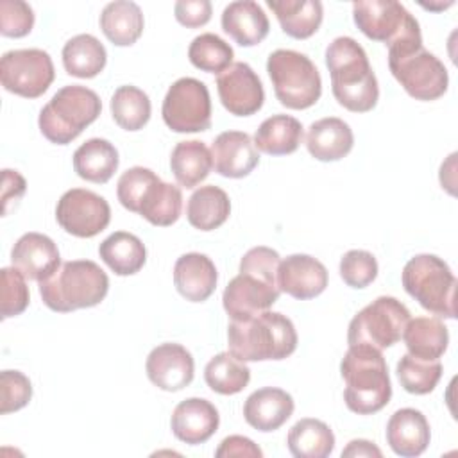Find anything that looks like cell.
Masks as SVG:
<instances>
[{"mask_svg":"<svg viewBox=\"0 0 458 458\" xmlns=\"http://www.w3.org/2000/svg\"><path fill=\"white\" fill-rule=\"evenodd\" d=\"M279 263V252L265 245L252 247L243 254L240 274L227 283L222 293V304L231 320L249 318L272 308L281 293L277 286Z\"/></svg>","mask_w":458,"mask_h":458,"instance_id":"cell-1","label":"cell"},{"mask_svg":"<svg viewBox=\"0 0 458 458\" xmlns=\"http://www.w3.org/2000/svg\"><path fill=\"white\" fill-rule=\"evenodd\" d=\"M326 66L331 75V89L336 102L352 113H367L376 107L379 86L363 47L349 38H335L326 48Z\"/></svg>","mask_w":458,"mask_h":458,"instance_id":"cell-2","label":"cell"},{"mask_svg":"<svg viewBox=\"0 0 458 458\" xmlns=\"http://www.w3.org/2000/svg\"><path fill=\"white\" fill-rule=\"evenodd\" d=\"M388 68L415 100H437L447 91V68L435 54L424 48L419 21L388 45Z\"/></svg>","mask_w":458,"mask_h":458,"instance_id":"cell-3","label":"cell"},{"mask_svg":"<svg viewBox=\"0 0 458 458\" xmlns=\"http://www.w3.org/2000/svg\"><path fill=\"white\" fill-rule=\"evenodd\" d=\"M227 344L229 352L242 361L284 360L297 349V331L286 315L267 310L249 318L231 320Z\"/></svg>","mask_w":458,"mask_h":458,"instance_id":"cell-4","label":"cell"},{"mask_svg":"<svg viewBox=\"0 0 458 458\" xmlns=\"http://www.w3.org/2000/svg\"><path fill=\"white\" fill-rule=\"evenodd\" d=\"M345 381L344 401L358 415H372L383 410L392 397V383L386 361L379 349L370 345H349L340 363Z\"/></svg>","mask_w":458,"mask_h":458,"instance_id":"cell-5","label":"cell"},{"mask_svg":"<svg viewBox=\"0 0 458 458\" xmlns=\"http://www.w3.org/2000/svg\"><path fill=\"white\" fill-rule=\"evenodd\" d=\"M107 290V274L91 259L66 261L54 276L39 283L43 304L57 313L93 308L104 301Z\"/></svg>","mask_w":458,"mask_h":458,"instance_id":"cell-6","label":"cell"},{"mask_svg":"<svg viewBox=\"0 0 458 458\" xmlns=\"http://www.w3.org/2000/svg\"><path fill=\"white\" fill-rule=\"evenodd\" d=\"M102 111L100 97L81 84L61 88L39 111L41 134L55 145L72 143Z\"/></svg>","mask_w":458,"mask_h":458,"instance_id":"cell-7","label":"cell"},{"mask_svg":"<svg viewBox=\"0 0 458 458\" xmlns=\"http://www.w3.org/2000/svg\"><path fill=\"white\" fill-rule=\"evenodd\" d=\"M403 286L424 310L444 318L456 317V277L435 254H417L403 268Z\"/></svg>","mask_w":458,"mask_h":458,"instance_id":"cell-8","label":"cell"},{"mask_svg":"<svg viewBox=\"0 0 458 458\" xmlns=\"http://www.w3.org/2000/svg\"><path fill=\"white\" fill-rule=\"evenodd\" d=\"M277 100L288 109H308L322 95V79L313 61L297 50L279 48L267 59Z\"/></svg>","mask_w":458,"mask_h":458,"instance_id":"cell-9","label":"cell"},{"mask_svg":"<svg viewBox=\"0 0 458 458\" xmlns=\"http://www.w3.org/2000/svg\"><path fill=\"white\" fill-rule=\"evenodd\" d=\"M410 318V310L399 299L381 295L352 317L347 342L349 345L363 344L383 351L401 340Z\"/></svg>","mask_w":458,"mask_h":458,"instance_id":"cell-10","label":"cell"},{"mask_svg":"<svg viewBox=\"0 0 458 458\" xmlns=\"http://www.w3.org/2000/svg\"><path fill=\"white\" fill-rule=\"evenodd\" d=\"M163 122L174 132H202L211 127V98L208 86L193 77L177 79L161 106Z\"/></svg>","mask_w":458,"mask_h":458,"instance_id":"cell-11","label":"cell"},{"mask_svg":"<svg viewBox=\"0 0 458 458\" xmlns=\"http://www.w3.org/2000/svg\"><path fill=\"white\" fill-rule=\"evenodd\" d=\"M54 77L52 57L41 48L9 50L0 59L2 86L23 98L41 97L54 82Z\"/></svg>","mask_w":458,"mask_h":458,"instance_id":"cell-12","label":"cell"},{"mask_svg":"<svg viewBox=\"0 0 458 458\" xmlns=\"http://www.w3.org/2000/svg\"><path fill=\"white\" fill-rule=\"evenodd\" d=\"M55 218L68 234L93 238L109 225L111 208L98 193L84 188H72L57 200Z\"/></svg>","mask_w":458,"mask_h":458,"instance_id":"cell-13","label":"cell"},{"mask_svg":"<svg viewBox=\"0 0 458 458\" xmlns=\"http://www.w3.org/2000/svg\"><path fill=\"white\" fill-rule=\"evenodd\" d=\"M356 27L372 41L386 47L403 36L417 20L410 11L394 0H360L352 4Z\"/></svg>","mask_w":458,"mask_h":458,"instance_id":"cell-14","label":"cell"},{"mask_svg":"<svg viewBox=\"0 0 458 458\" xmlns=\"http://www.w3.org/2000/svg\"><path fill=\"white\" fill-rule=\"evenodd\" d=\"M222 106L234 116H250L265 102V89L258 73L242 61L233 63L216 77Z\"/></svg>","mask_w":458,"mask_h":458,"instance_id":"cell-15","label":"cell"},{"mask_svg":"<svg viewBox=\"0 0 458 458\" xmlns=\"http://www.w3.org/2000/svg\"><path fill=\"white\" fill-rule=\"evenodd\" d=\"M145 370L152 385L165 392H177L193 381L195 361L186 347L166 342L150 351Z\"/></svg>","mask_w":458,"mask_h":458,"instance_id":"cell-16","label":"cell"},{"mask_svg":"<svg viewBox=\"0 0 458 458\" xmlns=\"http://www.w3.org/2000/svg\"><path fill=\"white\" fill-rule=\"evenodd\" d=\"M327 279V268L310 254H292L279 263L277 286L293 299L308 301L320 295Z\"/></svg>","mask_w":458,"mask_h":458,"instance_id":"cell-17","label":"cell"},{"mask_svg":"<svg viewBox=\"0 0 458 458\" xmlns=\"http://www.w3.org/2000/svg\"><path fill=\"white\" fill-rule=\"evenodd\" d=\"M11 263L27 279L45 281L61 267L59 249L52 238L41 233H25L11 249Z\"/></svg>","mask_w":458,"mask_h":458,"instance_id":"cell-18","label":"cell"},{"mask_svg":"<svg viewBox=\"0 0 458 458\" xmlns=\"http://www.w3.org/2000/svg\"><path fill=\"white\" fill-rule=\"evenodd\" d=\"M215 172L222 177L242 179L249 175L259 163V152L247 132H220L211 145Z\"/></svg>","mask_w":458,"mask_h":458,"instance_id":"cell-19","label":"cell"},{"mask_svg":"<svg viewBox=\"0 0 458 458\" xmlns=\"http://www.w3.org/2000/svg\"><path fill=\"white\" fill-rule=\"evenodd\" d=\"M220 424V415L215 404L202 397H190L181 401L170 419L172 433L177 440L197 445L209 440Z\"/></svg>","mask_w":458,"mask_h":458,"instance_id":"cell-20","label":"cell"},{"mask_svg":"<svg viewBox=\"0 0 458 458\" xmlns=\"http://www.w3.org/2000/svg\"><path fill=\"white\" fill-rule=\"evenodd\" d=\"M386 444L397 456L413 458L422 454L431 440L426 415L415 408L397 410L386 424Z\"/></svg>","mask_w":458,"mask_h":458,"instance_id":"cell-21","label":"cell"},{"mask_svg":"<svg viewBox=\"0 0 458 458\" xmlns=\"http://www.w3.org/2000/svg\"><path fill=\"white\" fill-rule=\"evenodd\" d=\"M293 397L276 386H265L252 392L243 404V417L249 426L268 433L279 429L293 413Z\"/></svg>","mask_w":458,"mask_h":458,"instance_id":"cell-22","label":"cell"},{"mask_svg":"<svg viewBox=\"0 0 458 458\" xmlns=\"http://www.w3.org/2000/svg\"><path fill=\"white\" fill-rule=\"evenodd\" d=\"M218 272L211 258L200 252H188L174 265V284L190 302H204L216 288Z\"/></svg>","mask_w":458,"mask_h":458,"instance_id":"cell-23","label":"cell"},{"mask_svg":"<svg viewBox=\"0 0 458 458\" xmlns=\"http://www.w3.org/2000/svg\"><path fill=\"white\" fill-rule=\"evenodd\" d=\"M222 29L229 38H233L240 47L259 45L268 30L270 23L258 2L238 0L225 5L222 13Z\"/></svg>","mask_w":458,"mask_h":458,"instance_id":"cell-24","label":"cell"},{"mask_svg":"<svg viewBox=\"0 0 458 458\" xmlns=\"http://www.w3.org/2000/svg\"><path fill=\"white\" fill-rule=\"evenodd\" d=\"M354 145V134L347 122L327 116L313 122L306 134V148L318 161H338L345 157Z\"/></svg>","mask_w":458,"mask_h":458,"instance_id":"cell-25","label":"cell"},{"mask_svg":"<svg viewBox=\"0 0 458 458\" xmlns=\"http://www.w3.org/2000/svg\"><path fill=\"white\" fill-rule=\"evenodd\" d=\"M276 14L283 32L293 39L311 38L324 18V7L318 0H267Z\"/></svg>","mask_w":458,"mask_h":458,"instance_id":"cell-26","label":"cell"},{"mask_svg":"<svg viewBox=\"0 0 458 458\" xmlns=\"http://www.w3.org/2000/svg\"><path fill=\"white\" fill-rule=\"evenodd\" d=\"M145 20L140 5L131 0L109 2L100 13V29L116 47H131L143 34Z\"/></svg>","mask_w":458,"mask_h":458,"instance_id":"cell-27","label":"cell"},{"mask_svg":"<svg viewBox=\"0 0 458 458\" xmlns=\"http://www.w3.org/2000/svg\"><path fill=\"white\" fill-rule=\"evenodd\" d=\"M118 150L104 138H89L73 152L75 174L89 182H107L118 168Z\"/></svg>","mask_w":458,"mask_h":458,"instance_id":"cell-28","label":"cell"},{"mask_svg":"<svg viewBox=\"0 0 458 458\" xmlns=\"http://www.w3.org/2000/svg\"><path fill=\"white\" fill-rule=\"evenodd\" d=\"M408 354L420 360H438L449 344V331L438 317H415L404 326L403 336Z\"/></svg>","mask_w":458,"mask_h":458,"instance_id":"cell-29","label":"cell"},{"mask_svg":"<svg viewBox=\"0 0 458 458\" xmlns=\"http://www.w3.org/2000/svg\"><path fill=\"white\" fill-rule=\"evenodd\" d=\"M181 211H182L181 188L156 177L143 191L136 213L141 215L152 225L168 227L179 220Z\"/></svg>","mask_w":458,"mask_h":458,"instance_id":"cell-30","label":"cell"},{"mask_svg":"<svg viewBox=\"0 0 458 458\" xmlns=\"http://www.w3.org/2000/svg\"><path fill=\"white\" fill-rule=\"evenodd\" d=\"M231 215L229 195L215 186L206 184L191 193L186 206V218L199 231H213L220 227Z\"/></svg>","mask_w":458,"mask_h":458,"instance_id":"cell-31","label":"cell"},{"mask_svg":"<svg viewBox=\"0 0 458 458\" xmlns=\"http://www.w3.org/2000/svg\"><path fill=\"white\" fill-rule=\"evenodd\" d=\"M98 254L116 276H132L140 272L147 261V249L143 242L127 231L109 234L98 245Z\"/></svg>","mask_w":458,"mask_h":458,"instance_id":"cell-32","label":"cell"},{"mask_svg":"<svg viewBox=\"0 0 458 458\" xmlns=\"http://www.w3.org/2000/svg\"><path fill=\"white\" fill-rule=\"evenodd\" d=\"M170 168L179 186L190 190L200 184L213 168L211 150L204 141H179L170 154Z\"/></svg>","mask_w":458,"mask_h":458,"instance_id":"cell-33","label":"cell"},{"mask_svg":"<svg viewBox=\"0 0 458 458\" xmlns=\"http://www.w3.org/2000/svg\"><path fill=\"white\" fill-rule=\"evenodd\" d=\"M302 141V123L290 114H274L261 122L254 134L258 150L268 156H286L299 148Z\"/></svg>","mask_w":458,"mask_h":458,"instance_id":"cell-34","label":"cell"},{"mask_svg":"<svg viewBox=\"0 0 458 458\" xmlns=\"http://www.w3.org/2000/svg\"><path fill=\"white\" fill-rule=\"evenodd\" d=\"M106 63L107 52L91 34H77L63 47V66L68 75L91 79L104 70Z\"/></svg>","mask_w":458,"mask_h":458,"instance_id":"cell-35","label":"cell"},{"mask_svg":"<svg viewBox=\"0 0 458 458\" xmlns=\"http://www.w3.org/2000/svg\"><path fill=\"white\" fill-rule=\"evenodd\" d=\"M286 445L295 458H326L335 449V435L326 422L306 417L290 428Z\"/></svg>","mask_w":458,"mask_h":458,"instance_id":"cell-36","label":"cell"},{"mask_svg":"<svg viewBox=\"0 0 458 458\" xmlns=\"http://www.w3.org/2000/svg\"><path fill=\"white\" fill-rule=\"evenodd\" d=\"M206 385L220 395H234L250 381V369L233 352H218L204 369Z\"/></svg>","mask_w":458,"mask_h":458,"instance_id":"cell-37","label":"cell"},{"mask_svg":"<svg viewBox=\"0 0 458 458\" xmlns=\"http://www.w3.org/2000/svg\"><path fill=\"white\" fill-rule=\"evenodd\" d=\"M152 106L148 95L136 86H120L111 97V114L125 131H140L150 120Z\"/></svg>","mask_w":458,"mask_h":458,"instance_id":"cell-38","label":"cell"},{"mask_svg":"<svg viewBox=\"0 0 458 458\" xmlns=\"http://www.w3.org/2000/svg\"><path fill=\"white\" fill-rule=\"evenodd\" d=\"M234 52L227 41L213 32H204L188 47L190 63L208 73H222L227 66L233 64Z\"/></svg>","mask_w":458,"mask_h":458,"instance_id":"cell-39","label":"cell"},{"mask_svg":"<svg viewBox=\"0 0 458 458\" xmlns=\"http://www.w3.org/2000/svg\"><path fill=\"white\" fill-rule=\"evenodd\" d=\"M401 386L415 395H426L435 390L442 377V363L438 360H420L411 354L401 356L395 367Z\"/></svg>","mask_w":458,"mask_h":458,"instance_id":"cell-40","label":"cell"},{"mask_svg":"<svg viewBox=\"0 0 458 458\" xmlns=\"http://www.w3.org/2000/svg\"><path fill=\"white\" fill-rule=\"evenodd\" d=\"M0 288V315L2 318L21 315L30 301L25 276L16 267L2 268Z\"/></svg>","mask_w":458,"mask_h":458,"instance_id":"cell-41","label":"cell"},{"mask_svg":"<svg viewBox=\"0 0 458 458\" xmlns=\"http://www.w3.org/2000/svg\"><path fill=\"white\" fill-rule=\"evenodd\" d=\"M340 277L351 288H365L377 277V261L372 252L352 249L340 259Z\"/></svg>","mask_w":458,"mask_h":458,"instance_id":"cell-42","label":"cell"},{"mask_svg":"<svg viewBox=\"0 0 458 458\" xmlns=\"http://www.w3.org/2000/svg\"><path fill=\"white\" fill-rule=\"evenodd\" d=\"M32 397L30 379L20 370H2L0 374V413L7 415L29 404Z\"/></svg>","mask_w":458,"mask_h":458,"instance_id":"cell-43","label":"cell"},{"mask_svg":"<svg viewBox=\"0 0 458 458\" xmlns=\"http://www.w3.org/2000/svg\"><path fill=\"white\" fill-rule=\"evenodd\" d=\"M34 27V11L21 0L0 2V32L5 38H23Z\"/></svg>","mask_w":458,"mask_h":458,"instance_id":"cell-44","label":"cell"},{"mask_svg":"<svg viewBox=\"0 0 458 458\" xmlns=\"http://www.w3.org/2000/svg\"><path fill=\"white\" fill-rule=\"evenodd\" d=\"M156 177L157 175L150 168H145V166H132V168L125 170L120 175L118 184H116V197H118L120 204L125 209L136 213L143 191Z\"/></svg>","mask_w":458,"mask_h":458,"instance_id":"cell-45","label":"cell"},{"mask_svg":"<svg viewBox=\"0 0 458 458\" xmlns=\"http://www.w3.org/2000/svg\"><path fill=\"white\" fill-rule=\"evenodd\" d=\"M175 20L188 29H197L211 20L209 0H177L174 5Z\"/></svg>","mask_w":458,"mask_h":458,"instance_id":"cell-46","label":"cell"},{"mask_svg":"<svg viewBox=\"0 0 458 458\" xmlns=\"http://www.w3.org/2000/svg\"><path fill=\"white\" fill-rule=\"evenodd\" d=\"M215 456H218V458H231V456L261 458L263 451L250 438L242 437V435H231L220 442L218 449L215 451Z\"/></svg>","mask_w":458,"mask_h":458,"instance_id":"cell-47","label":"cell"},{"mask_svg":"<svg viewBox=\"0 0 458 458\" xmlns=\"http://www.w3.org/2000/svg\"><path fill=\"white\" fill-rule=\"evenodd\" d=\"M25 179L16 170H4V188H2V200H4V215L9 211V202L18 200L25 193Z\"/></svg>","mask_w":458,"mask_h":458,"instance_id":"cell-48","label":"cell"},{"mask_svg":"<svg viewBox=\"0 0 458 458\" xmlns=\"http://www.w3.org/2000/svg\"><path fill=\"white\" fill-rule=\"evenodd\" d=\"M342 456L344 458H356V456H376V458H381L383 453L381 449L370 442V440H363V438H358V440H351L347 444V447L342 451Z\"/></svg>","mask_w":458,"mask_h":458,"instance_id":"cell-49","label":"cell"}]
</instances>
